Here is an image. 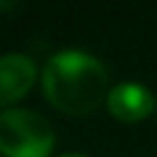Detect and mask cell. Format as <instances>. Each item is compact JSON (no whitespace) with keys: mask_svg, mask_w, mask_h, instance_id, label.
I'll return each instance as SVG.
<instances>
[{"mask_svg":"<svg viewBox=\"0 0 157 157\" xmlns=\"http://www.w3.org/2000/svg\"><path fill=\"white\" fill-rule=\"evenodd\" d=\"M44 95L58 111L86 116L106 97L109 74L97 58L86 51H60L49 58L42 74Z\"/></svg>","mask_w":157,"mask_h":157,"instance_id":"6da1fadb","label":"cell"},{"mask_svg":"<svg viewBox=\"0 0 157 157\" xmlns=\"http://www.w3.org/2000/svg\"><path fill=\"white\" fill-rule=\"evenodd\" d=\"M53 143V127L44 116L28 109L0 113V152L5 157H49Z\"/></svg>","mask_w":157,"mask_h":157,"instance_id":"7a4b0ae2","label":"cell"},{"mask_svg":"<svg viewBox=\"0 0 157 157\" xmlns=\"http://www.w3.org/2000/svg\"><path fill=\"white\" fill-rule=\"evenodd\" d=\"M37 67L25 53H7L0 58V106L21 99L35 83Z\"/></svg>","mask_w":157,"mask_h":157,"instance_id":"3957f363","label":"cell"},{"mask_svg":"<svg viewBox=\"0 0 157 157\" xmlns=\"http://www.w3.org/2000/svg\"><path fill=\"white\" fill-rule=\"evenodd\" d=\"M109 111L123 123H136L143 120L152 113L155 99H152L150 90L143 88L139 83H120L109 93L106 97Z\"/></svg>","mask_w":157,"mask_h":157,"instance_id":"277c9868","label":"cell"},{"mask_svg":"<svg viewBox=\"0 0 157 157\" xmlns=\"http://www.w3.org/2000/svg\"><path fill=\"white\" fill-rule=\"evenodd\" d=\"M60 157H83V155H60Z\"/></svg>","mask_w":157,"mask_h":157,"instance_id":"5b68a950","label":"cell"}]
</instances>
